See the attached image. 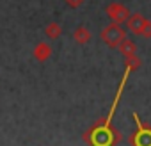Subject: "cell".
Returning a JSON list of instances; mask_svg holds the SVG:
<instances>
[{"label":"cell","instance_id":"obj_1","mask_svg":"<svg viewBox=\"0 0 151 146\" xmlns=\"http://www.w3.org/2000/svg\"><path fill=\"white\" fill-rule=\"evenodd\" d=\"M101 41L107 45V46H110V48H117L119 45H121V41L126 38V30L119 25V23H110V25H107L103 30H101Z\"/></svg>","mask_w":151,"mask_h":146},{"label":"cell","instance_id":"obj_4","mask_svg":"<svg viewBox=\"0 0 151 146\" xmlns=\"http://www.w3.org/2000/svg\"><path fill=\"white\" fill-rule=\"evenodd\" d=\"M146 23H147V20H146L140 13H133V14H130L128 20H126L128 30L133 32V34H137V36H142V30H144Z\"/></svg>","mask_w":151,"mask_h":146},{"label":"cell","instance_id":"obj_5","mask_svg":"<svg viewBox=\"0 0 151 146\" xmlns=\"http://www.w3.org/2000/svg\"><path fill=\"white\" fill-rule=\"evenodd\" d=\"M32 55H34V59H36V61L45 62V61H48V59H50V55H52V48H50V45H48V43L41 41V43H37V45L34 46Z\"/></svg>","mask_w":151,"mask_h":146},{"label":"cell","instance_id":"obj_2","mask_svg":"<svg viewBox=\"0 0 151 146\" xmlns=\"http://www.w3.org/2000/svg\"><path fill=\"white\" fill-rule=\"evenodd\" d=\"M105 13H107L109 18H110L112 22H116V23H126L128 16L132 14L130 9H128L124 4H119V2H112V4H109L107 9H105Z\"/></svg>","mask_w":151,"mask_h":146},{"label":"cell","instance_id":"obj_6","mask_svg":"<svg viewBox=\"0 0 151 146\" xmlns=\"http://www.w3.org/2000/svg\"><path fill=\"white\" fill-rule=\"evenodd\" d=\"M73 39L77 41L78 45L89 43V41H91V32H89V29H87L86 25H78L77 29H75V32H73Z\"/></svg>","mask_w":151,"mask_h":146},{"label":"cell","instance_id":"obj_3","mask_svg":"<svg viewBox=\"0 0 151 146\" xmlns=\"http://www.w3.org/2000/svg\"><path fill=\"white\" fill-rule=\"evenodd\" d=\"M133 118H135V121L139 123V130L132 135V144L133 146H151V128L149 126H146V125H142L140 121H139V116L137 114H133Z\"/></svg>","mask_w":151,"mask_h":146},{"label":"cell","instance_id":"obj_8","mask_svg":"<svg viewBox=\"0 0 151 146\" xmlns=\"http://www.w3.org/2000/svg\"><path fill=\"white\" fill-rule=\"evenodd\" d=\"M45 36L50 38V39H59L62 36V27L57 23V22H50L46 27H45Z\"/></svg>","mask_w":151,"mask_h":146},{"label":"cell","instance_id":"obj_9","mask_svg":"<svg viewBox=\"0 0 151 146\" xmlns=\"http://www.w3.org/2000/svg\"><path fill=\"white\" fill-rule=\"evenodd\" d=\"M126 61H124V66H126V69L128 71H132V69H139L140 68V64H142V61L137 57V55H132V57H124Z\"/></svg>","mask_w":151,"mask_h":146},{"label":"cell","instance_id":"obj_10","mask_svg":"<svg viewBox=\"0 0 151 146\" xmlns=\"http://www.w3.org/2000/svg\"><path fill=\"white\" fill-rule=\"evenodd\" d=\"M64 2L69 6V7H73V9H77V7H80V6H84V2L86 0H64Z\"/></svg>","mask_w":151,"mask_h":146},{"label":"cell","instance_id":"obj_11","mask_svg":"<svg viewBox=\"0 0 151 146\" xmlns=\"http://www.w3.org/2000/svg\"><path fill=\"white\" fill-rule=\"evenodd\" d=\"M142 38L144 39H149L151 38V22L147 20V23H146V27H144V30H142Z\"/></svg>","mask_w":151,"mask_h":146},{"label":"cell","instance_id":"obj_7","mask_svg":"<svg viewBox=\"0 0 151 146\" xmlns=\"http://www.w3.org/2000/svg\"><path fill=\"white\" fill-rule=\"evenodd\" d=\"M117 48H119L121 55H124V57H132V55H137V45H135L132 39H128V38H124Z\"/></svg>","mask_w":151,"mask_h":146}]
</instances>
